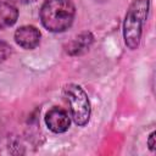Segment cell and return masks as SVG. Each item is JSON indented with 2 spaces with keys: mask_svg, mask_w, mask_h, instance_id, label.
Segmentation results:
<instances>
[{
  "mask_svg": "<svg viewBox=\"0 0 156 156\" xmlns=\"http://www.w3.org/2000/svg\"><path fill=\"white\" fill-rule=\"evenodd\" d=\"M76 7L71 0H45L40 9L41 24L54 33L68 29L74 20Z\"/></svg>",
  "mask_w": 156,
  "mask_h": 156,
  "instance_id": "obj_1",
  "label": "cell"
},
{
  "mask_svg": "<svg viewBox=\"0 0 156 156\" xmlns=\"http://www.w3.org/2000/svg\"><path fill=\"white\" fill-rule=\"evenodd\" d=\"M150 0H133L129 5L124 22H123V38L126 45L134 50L139 46L143 26L147 18Z\"/></svg>",
  "mask_w": 156,
  "mask_h": 156,
  "instance_id": "obj_2",
  "label": "cell"
},
{
  "mask_svg": "<svg viewBox=\"0 0 156 156\" xmlns=\"http://www.w3.org/2000/svg\"><path fill=\"white\" fill-rule=\"evenodd\" d=\"M63 96L66 98L71 117L77 126H85L90 118V102L87 93L83 90L80 85L68 84L63 88Z\"/></svg>",
  "mask_w": 156,
  "mask_h": 156,
  "instance_id": "obj_3",
  "label": "cell"
},
{
  "mask_svg": "<svg viewBox=\"0 0 156 156\" xmlns=\"http://www.w3.org/2000/svg\"><path fill=\"white\" fill-rule=\"evenodd\" d=\"M45 123L51 132L65 133L69 128L71 118L65 110L60 107H52L45 113Z\"/></svg>",
  "mask_w": 156,
  "mask_h": 156,
  "instance_id": "obj_4",
  "label": "cell"
},
{
  "mask_svg": "<svg viewBox=\"0 0 156 156\" xmlns=\"http://www.w3.org/2000/svg\"><path fill=\"white\" fill-rule=\"evenodd\" d=\"M15 41L26 50H32L40 41V32L34 26H22L15 32Z\"/></svg>",
  "mask_w": 156,
  "mask_h": 156,
  "instance_id": "obj_5",
  "label": "cell"
},
{
  "mask_svg": "<svg viewBox=\"0 0 156 156\" xmlns=\"http://www.w3.org/2000/svg\"><path fill=\"white\" fill-rule=\"evenodd\" d=\"M93 35L90 32H84L73 38L67 45V52L69 55H82L89 50L90 45L93 44Z\"/></svg>",
  "mask_w": 156,
  "mask_h": 156,
  "instance_id": "obj_6",
  "label": "cell"
},
{
  "mask_svg": "<svg viewBox=\"0 0 156 156\" xmlns=\"http://www.w3.org/2000/svg\"><path fill=\"white\" fill-rule=\"evenodd\" d=\"M17 17L18 11L12 4L0 1V29H5L13 26L17 21Z\"/></svg>",
  "mask_w": 156,
  "mask_h": 156,
  "instance_id": "obj_7",
  "label": "cell"
},
{
  "mask_svg": "<svg viewBox=\"0 0 156 156\" xmlns=\"http://www.w3.org/2000/svg\"><path fill=\"white\" fill-rule=\"evenodd\" d=\"M12 48L5 43V41H0V62H4L10 55H11V50Z\"/></svg>",
  "mask_w": 156,
  "mask_h": 156,
  "instance_id": "obj_8",
  "label": "cell"
},
{
  "mask_svg": "<svg viewBox=\"0 0 156 156\" xmlns=\"http://www.w3.org/2000/svg\"><path fill=\"white\" fill-rule=\"evenodd\" d=\"M147 146L151 151L155 150V132H152L150 135H149V139H147Z\"/></svg>",
  "mask_w": 156,
  "mask_h": 156,
  "instance_id": "obj_9",
  "label": "cell"
},
{
  "mask_svg": "<svg viewBox=\"0 0 156 156\" xmlns=\"http://www.w3.org/2000/svg\"><path fill=\"white\" fill-rule=\"evenodd\" d=\"M11 2H16V4H29V2H33L35 0H10Z\"/></svg>",
  "mask_w": 156,
  "mask_h": 156,
  "instance_id": "obj_10",
  "label": "cell"
}]
</instances>
